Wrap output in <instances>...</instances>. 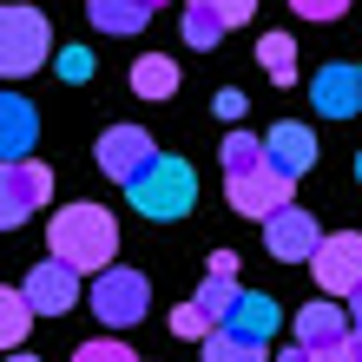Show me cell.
<instances>
[{"instance_id":"1","label":"cell","mask_w":362,"mask_h":362,"mask_svg":"<svg viewBox=\"0 0 362 362\" xmlns=\"http://www.w3.org/2000/svg\"><path fill=\"white\" fill-rule=\"evenodd\" d=\"M47 250L59 264H73L79 276H93L112 264V250H119V224H112V211H99V204H66V211H53V224H47Z\"/></svg>"},{"instance_id":"2","label":"cell","mask_w":362,"mask_h":362,"mask_svg":"<svg viewBox=\"0 0 362 362\" xmlns=\"http://www.w3.org/2000/svg\"><path fill=\"white\" fill-rule=\"evenodd\" d=\"M125 198H132L139 218L172 224V218H185V211H191V198H198V172H191L185 158H165V152H158L145 172L125 178Z\"/></svg>"},{"instance_id":"3","label":"cell","mask_w":362,"mask_h":362,"mask_svg":"<svg viewBox=\"0 0 362 362\" xmlns=\"http://www.w3.org/2000/svg\"><path fill=\"white\" fill-rule=\"evenodd\" d=\"M53 53V27L40 7H0V79L40 73V59Z\"/></svg>"},{"instance_id":"4","label":"cell","mask_w":362,"mask_h":362,"mask_svg":"<svg viewBox=\"0 0 362 362\" xmlns=\"http://www.w3.org/2000/svg\"><path fill=\"white\" fill-rule=\"evenodd\" d=\"M145 303H152V284H145V270H119V264H105L93 270V316L99 323H112V329H132Z\"/></svg>"},{"instance_id":"5","label":"cell","mask_w":362,"mask_h":362,"mask_svg":"<svg viewBox=\"0 0 362 362\" xmlns=\"http://www.w3.org/2000/svg\"><path fill=\"white\" fill-rule=\"evenodd\" d=\"M47 198H53V172L40 158H0V230L27 224V211Z\"/></svg>"},{"instance_id":"6","label":"cell","mask_w":362,"mask_h":362,"mask_svg":"<svg viewBox=\"0 0 362 362\" xmlns=\"http://www.w3.org/2000/svg\"><path fill=\"white\" fill-rule=\"evenodd\" d=\"M310 276L323 296H349L362 284V238L356 230H336V238H316L310 250Z\"/></svg>"},{"instance_id":"7","label":"cell","mask_w":362,"mask_h":362,"mask_svg":"<svg viewBox=\"0 0 362 362\" xmlns=\"http://www.w3.org/2000/svg\"><path fill=\"white\" fill-rule=\"evenodd\" d=\"M316 238H323V224H316L303 204H276L270 218H264V250H270L276 264H310Z\"/></svg>"},{"instance_id":"8","label":"cell","mask_w":362,"mask_h":362,"mask_svg":"<svg viewBox=\"0 0 362 362\" xmlns=\"http://www.w3.org/2000/svg\"><path fill=\"white\" fill-rule=\"evenodd\" d=\"M290 185H296V178H284L270 158H264V165H250V172H230V178H224L230 211H244V218H270L276 204H290Z\"/></svg>"},{"instance_id":"9","label":"cell","mask_w":362,"mask_h":362,"mask_svg":"<svg viewBox=\"0 0 362 362\" xmlns=\"http://www.w3.org/2000/svg\"><path fill=\"white\" fill-rule=\"evenodd\" d=\"M158 158V139L152 132H139V125H105V139H99V172L125 185L132 172H145V165Z\"/></svg>"},{"instance_id":"10","label":"cell","mask_w":362,"mask_h":362,"mask_svg":"<svg viewBox=\"0 0 362 362\" xmlns=\"http://www.w3.org/2000/svg\"><path fill=\"white\" fill-rule=\"evenodd\" d=\"M20 296H27L40 316H66V310L79 303V270H73V264H59V257H47V264H33V270H27Z\"/></svg>"},{"instance_id":"11","label":"cell","mask_w":362,"mask_h":362,"mask_svg":"<svg viewBox=\"0 0 362 362\" xmlns=\"http://www.w3.org/2000/svg\"><path fill=\"white\" fill-rule=\"evenodd\" d=\"M310 99H316V112L323 119H356V105H362V66H323L310 79Z\"/></svg>"},{"instance_id":"12","label":"cell","mask_w":362,"mask_h":362,"mask_svg":"<svg viewBox=\"0 0 362 362\" xmlns=\"http://www.w3.org/2000/svg\"><path fill=\"white\" fill-rule=\"evenodd\" d=\"M264 158H270L284 178H303L310 165H316V132H310V125H296V119L270 125V132H264Z\"/></svg>"},{"instance_id":"13","label":"cell","mask_w":362,"mask_h":362,"mask_svg":"<svg viewBox=\"0 0 362 362\" xmlns=\"http://www.w3.org/2000/svg\"><path fill=\"white\" fill-rule=\"evenodd\" d=\"M224 329H238V336H257V343H270V336L284 329V310H276V296H264V290H238V303L224 310Z\"/></svg>"},{"instance_id":"14","label":"cell","mask_w":362,"mask_h":362,"mask_svg":"<svg viewBox=\"0 0 362 362\" xmlns=\"http://www.w3.org/2000/svg\"><path fill=\"white\" fill-rule=\"evenodd\" d=\"M33 139H40V119L20 93H0V158H33Z\"/></svg>"},{"instance_id":"15","label":"cell","mask_w":362,"mask_h":362,"mask_svg":"<svg viewBox=\"0 0 362 362\" xmlns=\"http://www.w3.org/2000/svg\"><path fill=\"white\" fill-rule=\"evenodd\" d=\"M343 336H349L343 303H303V316H296V343L303 349H329V343H343Z\"/></svg>"},{"instance_id":"16","label":"cell","mask_w":362,"mask_h":362,"mask_svg":"<svg viewBox=\"0 0 362 362\" xmlns=\"http://www.w3.org/2000/svg\"><path fill=\"white\" fill-rule=\"evenodd\" d=\"M86 20L99 33H145L152 7H145V0H86Z\"/></svg>"},{"instance_id":"17","label":"cell","mask_w":362,"mask_h":362,"mask_svg":"<svg viewBox=\"0 0 362 362\" xmlns=\"http://www.w3.org/2000/svg\"><path fill=\"white\" fill-rule=\"evenodd\" d=\"M204 362H270V343H257V336H238L224 323H211L204 336Z\"/></svg>"},{"instance_id":"18","label":"cell","mask_w":362,"mask_h":362,"mask_svg":"<svg viewBox=\"0 0 362 362\" xmlns=\"http://www.w3.org/2000/svg\"><path fill=\"white\" fill-rule=\"evenodd\" d=\"M132 93L139 99H172L178 93V59H165V53L132 59Z\"/></svg>"},{"instance_id":"19","label":"cell","mask_w":362,"mask_h":362,"mask_svg":"<svg viewBox=\"0 0 362 362\" xmlns=\"http://www.w3.org/2000/svg\"><path fill=\"white\" fill-rule=\"evenodd\" d=\"M27 323H33V303H27L20 290H7V284H0V356L27 343Z\"/></svg>"},{"instance_id":"20","label":"cell","mask_w":362,"mask_h":362,"mask_svg":"<svg viewBox=\"0 0 362 362\" xmlns=\"http://www.w3.org/2000/svg\"><path fill=\"white\" fill-rule=\"evenodd\" d=\"M257 59H264V73L276 79V86H290V79H296V40L290 33H264L257 40Z\"/></svg>"},{"instance_id":"21","label":"cell","mask_w":362,"mask_h":362,"mask_svg":"<svg viewBox=\"0 0 362 362\" xmlns=\"http://www.w3.org/2000/svg\"><path fill=\"white\" fill-rule=\"evenodd\" d=\"M191 303H198V310L211 316V323H224V310L238 303V276H218V270H211L204 284H198V296H191Z\"/></svg>"},{"instance_id":"22","label":"cell","mask_w":362,"mask_h":362,"mask_svg":"<svg viewBox=\"0 0 362 362\" xmlns=\"http://www.w3.org/2000/svg\"><path fill=\"white\" fill-rule=\"evenodd\" d=\"M185 40H191L198 53H211V47L224 40V20L211 13V7H198V0H185Z\"/></svg>"},{"instance_id":"23","label":"cell","mask_w":362,"mask_h":362,"mask_svg":"<svg viewBox=\"0 0 362 362\" xmlns=\"http://www.w3.org/2000/svg\"><path fill=\"white\" fill-rule=\"evenodd\" d=\"M218 158H224V178H230V172H250V165H264V139H250V132H230Z\"/></svg>"},{"instance_id":"24","label":"cell","mask_w":362,"mask_h":362,"mask_svg":"<svg viewBox=\"0 0 362 362\" xmlns=\"http://www.w3.org/2000/svg\"><path fill=\"white\" fill-rule=\"evenodd\" d=\"M73 362H139V356L125 349L119 336H99V343H79V349H73Z\"/></svg>"},{"instance_id":"25","label":"cell","mask_w":362,"mask_h":362,"mask_svg":"<svg viewBox=\"0 0 362 362\" xmlns=\"http://www.w3.org/2000/svg\"><path fill=\"white\" fill-rule=\"evenodd\" d=\"M172 336H198V343H204V336H211V316L198 303H178L172 310Z\"/></svg>"},{"instance_id":"26","label":"cell","mask_w":362,"mask_h":362,"mask_svg":"<svg viewBox=\"0 0 362 362\" xmlns=\"http://www.w3.org/2000/svg\"><path fill=\"white\" fill-rule=\"evenodd\" d=\"M53 66H59V79H73V86H79V79H93V73H99L86 47H66V53H59V59H53Z\"/></svg>"},{"instance_id":"27","label":"cell","mask_w":362,"mask_h":362,"mask_svg":"<svg viewBox=\"0 0 362 362\" xmlns=\"http://www.w3.org/2000/svg\"><path fill=\"white\" fill-rule=\"evenodd\" d=\"M198 7H211V13L224 20V27H244V20L257 13V0H198Z\"/></svg>"},{"instance_id":"28","label":"cell","mask_w":362,"mask_h":362,"mask_svg":"<svg viewBox=\"0 0 362 362\" xmlns=\"http://www.w3.org/2000/svg\"><path fill=\"white\" fill-rule=\"evenodd\" d=\"M290 7L303 13V20H343V13H349V0H290Z\"/></svg>"},{"instance_id":"29","label":"cell","mask_w":362,"mask_h":362,"mask_svg":"<svg viewBox=\"0 0 362 362\" xmlns=\"http://www.w3.org/2000/svg\"><path fill=\"white\" fill-rule=\"evenodd\" d=\"M310 362H356V343L343 336V343H329V349H310Z\"/></svg>"},{"instance_id":"30","label":"cell","mask_w":362,"mask_h":362,"mask_svg":"<svg viewBox=\"0 0 362 362\" xmlns=\"http://www.w3.org/2000/svg\"><path fill=\"white\" fill-rule=\"evenodd\" d=\"M218 119H244V93L224 86V93H218Z\"/></svg>"},{"instance_id":"31","label":"cell","mask_w":362,"mask_h":362,"mask_svg":"<svg viewBox=\"0 0 362 362\" xmlns=\"http://www.w3.org/2000/svg\"><path fill=\"white\" fill-rule=\"evenodd\" d=\"M211 270H218V276H238V250H211Z\"/></svg>"},{"instance_id":"32","label":"cell","mask_w":362,"mask_h":362,"mask_svg":"<svg viewBox=\"0 0 362 362\" xmlns=\"http://www.w3.org/2000/svg\"><path fill=\"white\" fill-rule=\"evenodd\" d=\"M349 336H362V284L349 290Z\"/></svg>"},{"instance_id":"33","label":"cell","mask_w":362,"mask_h":362,"mask_svg":"<svg viewBox=\"0 0 362 362\" xmlns=\"http://www.w3.org/2000/svg\"><path fill=\"white\" fill-rule=\"evenodd\" d=\"M270 362H310V349H303V343H290L284 356H270Z\"/></svg>"},{"instance_id":"34","label":"cell","mask_w":362,"mask_h":362,"mask_svg":"<svg viewBox=\"0 0 362 362\" xmlns=\"http://www.w3.org/2000/svg\"><path fill=\"white\" fill-rule=\"evenodd\" d=\"M7 362H40V356H20V349H7Z\"/></svg>"},{"instance_id":"35","label":"cell","mask_w":362,"mask_h":362,"mask_svg":"<svg viewBox=\"0 0 362 362\" xmlns=\"http://www.w3.org/2000/svg\"><path fill=\"white\" fill-rule=\"evenodd\" d=\"M145 7H152V13H158V7H165V0H145Z\"/></svg>"},{"instance_id":"36","label":"cell","mask_w":362,"mask_h":362,"mask_svg":"<svg viewBox=\"0 0 362 362\" xmlns=\"http://www.w3.org/2000/svg\"><path fill=\"white\" fill-rule=\"evenodd\" d=\"M356 178H362V152H356Z\"/></svg>"}]
</instances>
